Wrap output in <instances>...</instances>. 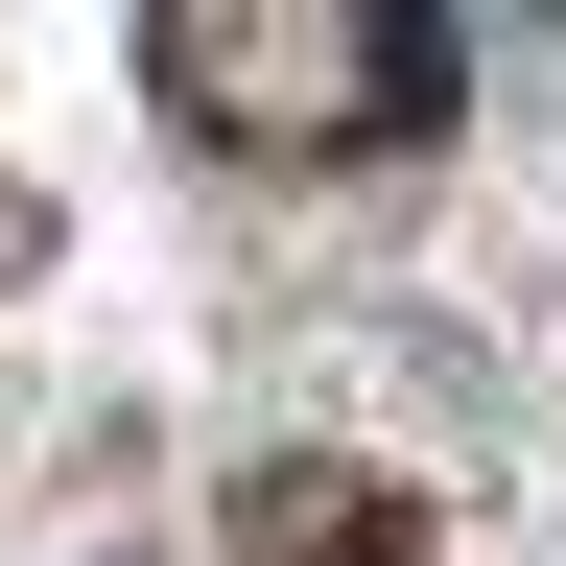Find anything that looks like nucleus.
Masks as SVG:
<instances>
[{"label": "nucleus", "mask_w": 566, "mask_h": 566, "mask_svg": "<svg viewBox=\"0 0 566 566\" xmlns=\"http://www.w3.org/2000/svg\"><path fill=\"white\" fill-rule=\"evenodd\" d=\"M237 566H424V520L378 472H331V449H260L237 472Z\"/></svg>", "instance_id": "nucleus-2"}, {"label": "nucleus", "mask_w": 566, "mask_h": 566, "mask_svg": "<svg viewBox=\"0 0 566 566\" xmlns=\"http://www.w3.org/2000/svg\"><path fill=\"white\" fill-rule=\"evenodd\" d=\"M142 95L237 166H378L472 95V24H424V0H166Z\"/></svg>", "instance_id": "nucleus-1"}, {"label": "nucleus", "mask_w": 566, "mask_h": 566, "mask_svg": "<svg viewBox=\"0 0 566 566\" xmlns=\"http://www.w3.org/2000/svg\"><path fill=\"white\" fill-rule=\"evenodd\" d=\"M0 237H24V212H0Z\"/></svg>", "instance_id": "nucleus-3"}]
</instances>
